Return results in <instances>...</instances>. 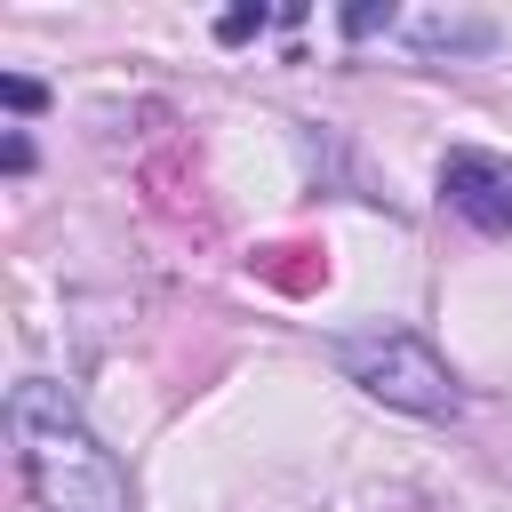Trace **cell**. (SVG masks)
Listing matches in <instances>:
<instances>
[{
	"instance_id": "cell-2",
	"label": "cell",
	"mask_w": 512,
	"mask_h": 512,
	"mask_svg": "<svg viewBox=\"0 0 512 512\" xmlns=\"http://www.w3.org/2000/svg\"><path fill=\"white\" fill-rule=\"evenodd\" d=\"M336 368L368 392V400H384V408H400V416H456L464 408V384H456V368L424 344V336H408V328H360V336H344L336 344Z\"/></svg>"
},
{
	"instance_id": "cell-6",
	"label": "cell",
	"mask_w": 512,
	"mask_h": 512,
	"mask_svg": "<svg viewBox=\"0 0 512 512\" xmlns=\"http://www.w3.org/2000/svg\"><path fill=\"white\" fill-rule=\"evenodd\" d=\"M384 24H392V0H384V8H376V0H368V8H344V32H352V40H368V32H384Z\"/></svg>"
},
{
	"instance_id": "cell-8",
	"label": "cell",
	"mask_w": 512,
	"mask_h": 512,
	"mask_svg": "<svg viewBox=\"0 0 512 512\" xmlns=\"http://www.w3.org/2000/svg\"><path fill=\"white\" fill-rule=\"evenodd\" d=\"M0 160H8V176H24V168H32V144H24V136H8V144H0Z\"/></svg>"
},
{
	"instance_id": "cell-4",
	"label": "cell",
	"mask_w": 512,
	"mask_h": 512,
	"mask_svg": "<svg viewBox=\"0 0 512 512\" xmlns=\"http://www.w3.org/2000/svg\"><path fill=\"white\" fill-rule=\"evenodd\" d=\"M416 48L440 56V48H488V24L480 16H424L416 24Z\"/></svg>"
},
{
	"instance_id": "cell-7",
	"label": "cell",
	"mask_w": 512,
	"mask_h": 512,
	"mask_svg": "<svg viewBox=\"0 0 512 512\" xmlns=\"http://www.w3.org/2000/svg\"><path fill=\"white\" fill-rule=\"evenodd\" d=\"M248 32H264V8H232V16H216V40H248Z\"/></svg>"
},
{
	"instance_id": "cell-3",
	"label": "cell",
	"mask_w": 512,
	"mask_h": 512,
	"mask_svg": "<svg viewBox=\"0 0 512 512\" xmlns=\"http://www.w3.org/2000/svg\"><path fill=\"white\" fill-rule=\"evenodd\" d=\"M440 208L472 232H512V160L496 152H448L440 160Z\"/></svg>"
},
{
	"instance_id": "cell-1",
	"label": "cell",
	"mask_w": 512,
	"mask_h": 512,
	"mask_svg": "<svg viewBox=\"0 0 512 512\" xmlns=\"http://www.w3.org/2000/svg\"><path fill=\"white\" fill-rule=\"evenodd\" d=\"M8 432H16V456H24V480H32L40 512H136L120 456L88 432V416L72 408L64 384L24 376L8 392Z\"/></svg>"
},
{
	"instance_id": "cell-5",
	"label": "cell",
	"mask_w": 512,
	"mask_h": 512,
	"mask_svg": "<svg viewBox=\"0 0 512 512\" xmlns=\"http://www.w3.org/2000/svg\"><path fill=\"white\" fill-rule=\"evenodd\" d=\"M0 104H8V112H40V104H48V88H40V80H24V72H8V80H0Z\"/></svg>"
}]
</instances>
